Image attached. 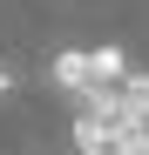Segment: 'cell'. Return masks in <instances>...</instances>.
<instances>
[{
    "label": "cell",
    "mask_w": 149,
    "mask_h": 155,
    "mask_svg": "<svg viewBox=\"0 0 149 155\" xmlns=\"http://www.w3.org/2000/svg\"><path fill=\"white\" fill-rule=\"evenodd\" d=\"M14 81H20V74H14L7 61H0V94H14Z\"/></svg>",
    "instance_id": "277c9868"
},
{
    "label": "cell",
    "mask_w": 149,
    "mask_h": 155,
    "mask_svg": "<svg viewBox=\"0 0 149 155\" xmlns=\"http://www.w3.org/2000/svg\"><path fill=\"white\" fill-rule=\"evenodd\" d=\"M136 155H149V148H136Z\"/></svg>",
    "instance_id": "5b68a950"
},
{
    "label": "cell",
    "mask_w": 149,
    "mask_h": 155,
    "mask_svg": "<svg viewBox=\"0 0 149 155\" xmlns=\"http://www.w3.org/2000/svg\"><path fill=\"white\" fill-rule=\"evenodd\" d=\"M122 115H129L136 148H149V74H129V81H122ZM136 148H129V155H136Z\"/></svg>",
    "instance_id": "3957f363"
},
{
    "label": "cell",
    "mask_w": 149,
    "mask_h": 155,
    "mask_svg": "<svg viewBox=\"0 0 149 155\" xmlns=\"http://www.w3.org/2000/svg\"><path fill=\"white\" fill-rule=\"evenodd\" d=\"M129 54L122 47H61L54 68H47V81H54L74 108L81 101H102V94H122V81H129Z\"/></svg>",
    "instance_id": "6da1fadb"
},
{
    "label": "cell",
    "mask_w": 149,
    "mask_h": 155,
    "mask_svg": "<svg viewBox=\"0 0 149 155\" xmlns=\"http://www.w3.org/2000/svg\"><path fill=\"white\" fill-rule=\"evenodd\" d=\"M74 148L81 155H129L136 148L129 115H122V94H102V101H81L74 108Z\"/></svg>",
    "instance_id": "7a4b0ae2"
}]
</instances>
